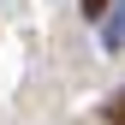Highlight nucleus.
Instances as JSON below:
<instances>
[{"label":"nucleus","instance_id":"obj_1","mask_svg":"<svg viewBox=\"0 0 125 125\" xmlns=\"http://www.w3.org/2000/svg\"><path fill=\"white\" fill-rule=\"evenodd\" d=\"M107 6H113V0H83V18H101Z\"/></svg>","mask_w":125,"mask_h":125}]
</instances>
